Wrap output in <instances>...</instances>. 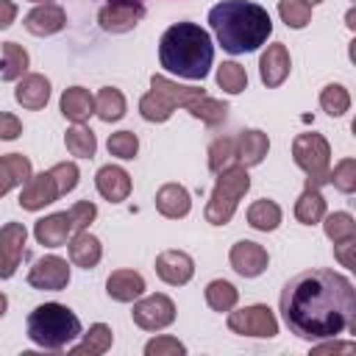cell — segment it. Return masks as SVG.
<instances>
[{
	"label": "cell",
	"mask_w": 356,
	"mask_h": 356,
	"mask_svg": "<svg viewBox=\"0 0 356 356\" xmlns=\"http://www.w3.org/2000/svg\"><path fill=\"white\" fill-rule=\"evenodd\" d=\"M156 275L170 286H184L195 275V261L184 250H161L156 256Z\"/></svg>",
	"instance_id": "cell-15"
},
{
	"label": "cell",
	"mask_w": 356,
	"mask_h": 356,
	"mask_svg": "<svg viewBox=\"0 0 356 356\" xmlns=\"http://www.w3.org/2000/svg\"><path fill=\"white\" fill-rule=\"evenodd\" d=\"M95 186H97L100 197H106L108 203H122V200H128L134 184H131V175H128L122 167H117V164H106V167L97 170V175H95Z\"/></svg>",
	"instance_id": "cell-19"
},
{
	"label": "cell",
	"mask_w": 356,
	"mask_h": 356,
	"mask_svg": "<svg viewBox=\"0 0 356 356\" xmlns=\"http://www.w3.org/2000/svg\"><path fill=\"white\" fill-rule=\"evenodd\" d=\"M58 197H61V195H58V186H56V181H53V175H50V170H47V172L31 175V178L22 184L19 206H22L25 211H39V209L56 203Z\"/></svg>",
	"instance_id": "cell-14"
},
{
	"label": "cell",
	"mask_w": 356,
	"mask_h": 356,
	"mask_svg": "<svg viewBox=\"0 0 356 356\" xmlns=\"http://www.w3.org/2000/svg\"><path fill=\"white\" fill-rule=\"evenodd\" d=\"M248 225L256 231H275L281 225V206L270 197H259L248 206Z\"/></svg>",
	"instance_id": "cell-29"
},
{
	"label": "cell",
	"mask_w": 356,
	"mask_h": 356,
	"mask_svg": "<svg viewBox=\"0 0 356 356\" xmlns=\"http://www.w3.org/2000/svg\"><path fill=\"white\" fill-rule=\"evenodd\" d=\"M186 353V345L178 342L175 337H156L145 345V356H181Z\"/></svg>",
	"instance_id": "cell-44"
},
{
	"label": "cell",
	"mask_w": 356,
	"mask_h": 356,
	"mask_svg": "<svg viewBox=\"0 0 356 356\" xmlns=\"http://www.w3.org/2000/svg\"><path fill=\"white\" fill-rule=\"evenodd\" d=\"M353 250H356V239H345V242H334V256L342 267L353 270L356 267V259H353Z\"/></svg>",
	"instance_id": "cell-47"
},
{
	"label": "cell",
	"mask_w": 356,
	"mask_h": 356,
	"mask_svg": "<svg viewBox=\"0 0 356 356\" xmlns=\"http://www.w3.org/2000/svg\"><path fill=\"white\" fill-rule=\"evenodd\" d=\"M14 19H17V6L11 0H0V31L11 28Z\"/></svg>",
	"instance_id": "cell-49"
},
{
	"label": "cell",
	"mask_w": 356,
	"mask_h": 356,
	"mask_svg": "<svg viewBox=\"0 0 356 356\" xmlns=\"http://www.w3.org/2000/svg\"><path fill=\"white\" fill-rule=\"evenodd\" d=\"M142 17H145V6L139 0H111L100 8L97 22L108 33H128L139 25Z\"/></svg>",
	"instance_id": "cell-9"
},
{
	"label": "cell",
	"mask_w": 356,
	"mask_h": 356,
	"mask_svg": "<svg viewBox=\"0 0 356 356\" xmlns=\"http://www.w3.org/2000/svg\"><path fill=\"white\" fill-rule=\"evenodd\" d=\"M111 342H114L111 325L95 323V325H89L86 334H81V342L72 345L70 353H72V356H100V353H106V350L111 348Z\"/></svg>",
	"instance_id": "cell-27"
},
{
	"label": "cell",
	"mask_w": 356,
	"mask_h": 356,
	"mask_svg": "<svg viewBox=\"0 0 356 356\" xmlns=\"http://www.w3.org/2000/svg\"><path fill=\"white\" fill-rule=\"evenodd\" d=\"M236 300H239V292H236V286L231 281L214 278V281L206 284V303H209V309L222 314V312H231L236 306Z\"/></svg>",
	"instance_id": "cell-33"
},
{
	"label": "cell",
	"mask_w": 356,
	"mask_h": 356,
	"mask_svg": "<svg viewBox=\"0 0 356 356\" xmlns=\"http://www.w3.org/2000/svg\"><path fill=\"white\" fill-rule=\"evenodd\" d=\"M25 31L33 36H53L67 25V11L56 3H39L36 8H31L22 19Z\"/></svg>",
	"instance_id": "cell-17"
},
{
	"label": "cell",
	"mask_w": 356,
	"mask_h": 356,
	"mask_svg": "<svg viewBox=\"0 0 356 356\" xmlns=\"http://www.w3.org/2000/svg\"><path fill=\"white\" fill-rule=\"evenodd\" d=\"M106 295L117 303H134L145 295V278L136 270H114L106 278Z\"/></svg>",
	"instance_id": "cell-21"
},
{
	"label": "cell",
	"mask_w": 356,
	"mask_h": 356,
	"mask_svg": "<svg viewBox=\"0 0 356 356\" xmlns=\"http://www.w3.org/2000/svg\"><path fill=\"white\" fill-rule=\"evenodd\" d=\"M72 234H75V225H72L70 211H53V214L36 220V225H33V236L44 248H61L70 242Z\"/></svg>",
	"instance_id": "cell-16"
},
{
	"label": "cell",
	"mask_w": 356,
	"mask_h": 356,
	"mask_svg": "<svg viewBox=\"0 0 356 356\" xmlns=\"http://www.w3.org/2000/svg\"><path fill=\"white\" fill-rule=\"evenodd\" d=\"M131 317H134V323L142 331H161V328L172 325V320H175V303H172V298H167L161 292L147 295V298H136L134 300V309H131Z\"/></svg>",
	"instance_id": "cell-8"
},
{
	"label": "cell",
	"mask_w": 356,
	"mask_h": 356,
	"mask_svg": "<svg viewBox=\"0 0 356 356\" xmlns=\"http://www.w3.org/2000/svg\"><path fill=\"white\" fill-rule=\"evenodd\" d=\"M172 106L159 95V92H147V95H142L139 97V114L147 120V122H167L170 117H172Z\"/></svg>",
	"instance_id": "cell-39"
},
{
	"label": "cell",
	"mask_w": 356,
	"mask_h": 356,
	"mask_svg": "<svg viewBox=\"0 0 356 356\" xmlns=\"http://www.w3.org/2000/svg\"><path fill=\"white\" fill-rule=\"evenodd\" d=\"M228 328L239 337H259V339H270L278 334V320L273 314L270 306L264 303H253V306H242V309H231L228 312Z\"/></svg>",
	"instance_id": "cell-7"
},
{
	"label": "cell",
	"mask_w": 356,
	"mask_h": 356,
	"mask_svg": "<svg viewBox=\"0 0 356 356\" xmlns=\"http://www.w3.org/2000/svg\"><path fill=\"white\" fill-rule=\"evenodd\" d=\"M28 284L33 289H47V292H58L67 289L70 284V264L61 256H42L33 261V267L28 270Z\"/></svg>",
	"instance_id": "cell-10"
},
{
	"label": "cell",
	"mask_w": 356,
	"mask_h": 356,
	"mask_svg": "<svg viewBox=\"0 0 356 356\" xmlns=\"http://www.w3.org/2000/svg\"><path fill=\"white\" fill-rule=\"evenodd\" d=\"M228 261H231L234 273H239L242 278H256V275H261V273L267 270L270 256H267V250H264L259 242H253V239H239V242L231 245Z\"/></svg>",
	"instance_id": "cell-12"
},
{
	"label": "cell",
	"mask_w": 356,
	"mask_h": 356,
	"mask_svg": "<svg viewBox=\"0 0 356 356\" xmlns=\"http://www.w3.org/2000/svg\"><path fill=\"white\" fill-rule=\"evenodd\" d=\"M58 108H61L64 120H70L72 125H83L95 114V95L86 86H70L61 92Z\"/></svg>",
	"instance_id": "cell-20"
},
{
	"label": "cell",
	"mask_w": 356,
	"mask_h": 356,
	"mask_svg": "<svg viewBox=\"0 0 356 356\" xmlns=\"http://www.w3.org/2000/svg\"><path fill=\"white\" fill-rule=\"evenodd\" d=\"M239 164V153H236V136H217L209 145V170L217 175L228 167Z\"/></svg>",
	"instance_id": "cell-32"
},
{
	"label": "cell",
	"mask_w": 356,
	"mask_h": 356,
	"mask_svg": "<svg viewBox=\"0 0 356 356\" xmlns=\"http://www.w3.org/2000/svg\"><path fill=\"white\" fill-rule=\"evenodd\" d=\"M267 150H270V139H267V134L259 131V128H248V131H242V134L236 136V153H239V164H242V167H256V164H261L264 156H267Z\"/></svg>",
	"instance_id": "cell-26"
},
{
	"label": "cell",
	"mask_w": 356,
	"mask_h": 356,
	"mask_svg": "<svg viewBox=\"0 0 356 356\" xmlns=\"http://www.w3.org/2000/svg\"><path fill=\"white\" fill-rule=\"evenodd\" d=\"M106 147H108V153L117 156V159H134V156L139 153V136H136L134 131H117V134L108 136Z\"/></svg>",
	"instance_id": "cell-42"
},
{
	"label": "cell",
	"mask_w": 356,
	"mask_h": 356,
	"mask_svg": "<svg viewBox=\"0 0 356 356\" xmlns=\"http://www.w3.org/2000/svg\"><path fill=\"white\" fill-rule=\"evenodd\" d=\"M323 231L331 242H345V239H356V220L348 211H334L323 217Z\"/></svg>",
	"instance_id": "cell-36"
},
{
	"label": "cell",
	"mask_w": 356,
	"mask_h": 356,
	"mask_svg": "<svg viewBox=\"0 0 356 356\" xmlns=\"http://www.w3.org/2000/svg\"><path fill=\"white\" fill-rule=\"evenodd\" d=\"M95 114L103 120V122H117L125 117V95L114 86H103L97 95H95Z\"/></svg>",
	"instance_id": "cell-31"
},
{
	"label": "cell",
	"mask_w": 356,
	"mask_h": 356,
	"mask_svg": "<svg viewBox=\"0 0 356 356\" xmlns=\"http://www.w3.org/2000/svg\"><path fill=\"white\" fill-rule=\"evenodd\" d=\"M214 61L211 33L195 22H175L159 39V64L186 81H203Z\"/></svg>",
	"instance_id": "cell-3"
},
{
	"label": "cell",
	"mask_w": 356,
	"mask_h": 356,
	"mask_svg": "<svg viewBox=\"0 0 356 356\" xmlns=\"http://www.w3.org/2000/svg\"><path fill=\"white\" fill-rule=\"evenodd\" d=\"M217 86L225 92V95H239L248 89V72L242 64L236 61H222L217 67Z\"/></svg>",
	"instance_id": "cell-35"
},
{
	"label": "cell",
	"mask_w": 356,
	"mask_h": 356,
	"mask_svg": "<svg viewBox=\"0 0 356 356\" xmlns=\"http://www.w3.org/2000/svg\"><path fill=\"white\" fill-rule=\"evenodd\" d=\"M292 159L295 164L309 175L306 186H323L328 184V170H331V145L323 134H298L292 139Z\"/></svg>",
	"instance_id": "cell-6"
},
{
	"label": "cell",
	"mask_w": 356,
	"mask_h": 356,
	"mask_svg": "<svg viewBox=\"0 0 356 356\" xmlns=\"http://www.w3.org/2000/svg\"><path fill=\"white\" fill-rule=\"evenodd\" d=\"M0 81H19L25 72H28V50L17 42H6L3 50H0Z\"/></svg>",
	"instance_id": "cell-30"
},
{
	"label": "cell",
	"mask_w": 356,
	"mask_h": 356,
	"mask_svg": "<svg viewBox=\"0 0 356 356\" xmlns=\"http://www.w3.org/2000/svg\"><path fill=\"white\" fill-rule=\"evenodd\" d=\"M325 217V197L317 186H306L295 200V220L303 225H314Z\"/></svg>",
	"instance_id": "cell-28"
},
{
	"label": "cell",
	"mask_w": 356,
	"mask_h": 356,
	"mask_svg": "<svg viewBox=\"0 0 356 356\" xmlns=\"http://www.w3.org/2000/svg\"><path fill=\"white\" fill-rule=\"evenodd\" d=\"M67 245H70V261H72L75 267L92 270V267H97V261L103 259V245H100V239H97L95 234H89V231H75Z\"/></svg>",
	"instance_id": "cell-24"
},
{
	"label": "cell",
	"mask_w": 356,
	"mask_h": 356,
	"mask_svg": "<svg viewBox=\"0 0 356 356\" xmlns=\"http://www.w3.org/2000/svg\"><path fill=\"white\" fill-rule=\"evenodd\" d=\"M281 317L300 339H331L356 328V289L334 270H306L281 289Z\"/></svg>",
	"instance_id": "cell-1"
},
{
	"label": "cell",
	"mask_w": 356,
	"mask_h": 356,
	"mask_svg": "<svg viewBox=\"0 0 356 356\" xmlns=\"http://www.w3.org/2000/svg\"><path fill=\"white\" fill-rule=\"evenodd\" d=\"M356 345L353 342H337V337L325 339L323 345H314L312 348V356H325V353H353Z\"/></svg>",
	"instance_id": "cell-48"
},
{
	"label": "cell",
	"mask_w": 356,
	"mask_h": 356,
	"mask_svg": "<svg viewBox=\"0 0 356 356\" xmlns=\"http://www.w3.org/2000/svg\"><path fill=\"white\" fill-rule=\"evenodd\" d=\"M328 184H334L342 195L356 192V159H342L334 170H328Z\"/></svg>",
	"instance_id": "cell-41"
},
{
	"label": "cell",
	"mask_w": 356,
	"mask_h": 356,
	"mask_svg": "<svg viewBox=\"0 0 356 356\" xmlns=\"http://www.w3.org/2000/svg\"><path fill=\"white\" fill-rule=\"evenodd\" d=\"M28 231L22 222H6L0 228V278H11L25 256Z\"/></svg>",
	"instance_id": "cell-11"
},
{
	"label": "cell",
	"mask_w": 356,
	"mask_h": 356,
	"mask_svg": "<svg viewBox=\"0 0 356 356\" xmlns=\"http://www.w3.org/2000/svg\"><path fill=\"white\" fill-rule=\"evenodd\" d=\"M289 70H292V58H289L286 44H284V42L267 44V50H264L261 58H259L261 83H264L267 89H275V86H281V83L289 78Z\"/></svg>",
	"instance_id": "cell-13"
},
{
	"label": "cell",
	"mask_w": 356,
	"mask_h": 356,
	"mask_svg": "<svg viewBox=\"0 0 356 356\" xmlns=\"http://www.w3.org/2000/svg\"><path fill=\"white\" fill-rule=\"evenodd\" d=\"M248 189H250L248 167L234 164V167L217 172V184H214V189L209 195V203H206V222L228 225L236 214L239 200L248 195Z\"/></svg>",
	"instance_id": "cell-5"
},
{
	"label": "cell",
	"mask_w": 356,
	"mask_h": 356,
	"mask_svg": "<svg viewBox=\"0 0 356 356\" xmlns=\"http://www.w3.org/2000/svg\"><path fill=\"white\" fill-rule=\"evenodd\" d=\"M14 100L28 108V111H39L47 106L50 100V81L39 72H25L19 81H17V89H14Z\"/></svg>",
	"instance_id": "cell-18"
},
{
	"label": "cell",
	"mask_w": 356,
	"mask_h": 356,
	"mask_svg": "<svg viewBox=\"0 0 356 356\" xmlns=\"http://www.w3.org/2000/svg\"><path fill=\"white\" fill-rule=\"evenodd\" d=\"M189 114L192 117H197L203 125H209V128H214V125H220L222 120H225V114H228V106L222 103V100H217V97H209V95H203L192 108H189Z\"/></svg>",
	"instance_id": "cell-38"
},
{
	"label": "cell",
	"mask_w": 356,
	"mask_h": 356,
	"mask_svg": "<svg viewBox=\"0 0 356 356\" xmlns=\"http://www.w3.org/2000/svg\"><path fill=\"white\" fill-rule=\"evenodd\" d=\"M70 217H72L75 231H86V228H89V222L97 217V206H95V203H89V200H78V203H72Z\"/></svg>",
	"instance_id": "cell-45"
},
{
	"label": "cell",
	"mask_w": 356,
	"mask_h": 356,
	"mask_svg": "<svg viewBox=\"0 0 356 356\" xmlns=\"http://www.w3.org/2000/svg\"><path fill=\"white\" fill-rule=\"evenodd\" d=\"M25 331L28 339L44 350H64L83 334L78 314L64 303H39L28 314Z\"/></svg>",
	"instance_id": "cell-4"
},
{
	"label": "cell",
	"mask_w": 356,
	"mask_h": 356,
	"mask_svg": "<svg viewBox=\"0 0 356 356\" xmlns=\"http://www.w3.org/2000/svg\"><path fill=\"white\" fill-rule=\"evenodd\" d=\"M303 3H309V6H317V3H323V0H303Z\"/></svg>",
	"instance_id": "cell-51"
},
{
	"label": "cell",
	"mask_w": 356,
	"mask_h": 356,
	"mask_svg": "<svg viewBox=\"0 0 356 356\" xmlns=\"http://www.w3.org/2000/svg\"><path fill=\"white\" fill-rule=\"evenodd\" d=\"M64 145H67V150H70L72 156H78V159H92L95 150H97V139H95L92 128H86V125H72V128H67Z\"/></svg>",
	"instance_id": "cell-34"
},
{
	"label": "cell",
	"mask_w": 356,
	"mask_h": 356,
	"mask_svg": "<svg viewBox=\"0 0 356 356\" xmlns=\"http://www.w3.org/2000/svg\"><path fill=\"white\" fill-rule=\"evenodd\" d=\"M33 175L31 159L22 153H6L0 156V197L8 195L14 186H22Z\"/></svg>",
	"instance_id": "cell-25"
},
{
	"label": "cell",
	"mask_w": 356,
	"mask_h": 356,
	"mask_svg": "<svg viewBox=\"0 0 356 356\" xmlns=\"http://www.w3.org/2000/svg\"><path fill=\"white\" fill-rule=\"evenodd\" d=\"M150 89L159 92L172 108L181 106V108H186V111L206 95L203 89H197V86H181L178 81H170L167 75H150Z\"/></svg>",
	"instance_id": "cell-22"
},
{
	"label": "cell",
	"mask_w": 356,
	"mask_h": 356,
	"mask_svg": "<svg viewBox=\"0 0 356 356\" xmlns=\"http://www.w3.org/2000/svg\"><path fill=\"white\" fill-rule=\"evenodd\" d=\"M278 17L286 22V28H306L312 22V6L303 0H278Z\"/></svg>",
	"instance_id": "cell-40"
},
{
	"label": "cell",
	"mask_w": 356,
	"mask_h": 356,
	"mask_svg": "<svg viewBox=\"0 0 356 356\" xmlns=\"http://www.w3.org/2000/svg\"><path fill=\"white\" fill-rule=\"evenodd\" d=\"M192 209V197L186 192V186L181 184H164L159 192H156V211L167 220H181L186 217Z\"/></svg>",
	"instance_id": "cell-23"
},
{
	"label": "cell",
	"mask_w": 356,
	"mask_h": 356,
	"mask_svg": "<svg viewBox=\"0 0 356 356\" xmlns=\"http://www.w3.org/2000/svg\"><path fill=\"white\" fill-rule=\"evenodd\" d=\"M209 25L217 36V44L234 56L259 50L273 33L267 8L253 0H222L211 6Z\"/></svg>",
	"instance_id": "cell-2"
},
{
	"label": "cell",
	"mask_w": 356,
	"mask_h": 356,
	"mask_svg": "<svg viewBox=\"0 0 356 356\" xmlns=\"http://www.w3.org/2000/svg\"><path fill=\"white\" fill-rule=\"evenodd\" d=\"M320 106H323V111L328 117H342L350 108V95H348V89L342 83H328L320 92Z\"/></svg>",
	"instance_id": "cell-37"
},
{
	"label": "cell",
	"mask_w": 356,
	"mask_h": 356,
	"mask_svg": "<svg viewBox=\"0 0 356 356\" xmlns=\"http://www.w3.org/2000/svg\"><path fill=\"white\" fill-rule=\"evenodd\" d=\"M31 3H50V0H31Z\"/></svg>",
	"instance_id": "cell-52"
},
{
	"label": "cell",
	"mask_w": 356,
	"mask_h": 356,
	"mask_svg": "<svg viewBox=\"0 0 356 356\" xmlns=\"http://www.w3.org/2000/svg\"><path fill=\"white\" fill-rule=\"evenodd\" d=\"M6 309H8V298H6L3 292H0V317L6 314Z\"/></svg>",
	"instance_id": "cell-50"
},
{
	"label": "cell",
	"mask_w": 356,
	"mask_h": 356,
	"mask_svg": "<svg viewBox=\"0 0 356 356\" xmlns=\"http://www.w3.org/2000/svg\"><path fill=\"white\" fill-rule=\"evenodd\" d=\"M22 134V122L19 117H14L11 111H0V139L3 142H11Z\"/></svg>",
	"instance_id": "cell-46"
},
{
	"label": "cell",
	"mask_w": 356,
	"mask_h": 356,
	"mask_svg": "<svg viewBox=\"0 0 356 356\" xmlns=\"http://www.w3.org/2000/svg\"><path fill=\"white\" fill-rule=\"evenodd\" d=\"M50 175H53V181H56V186H58V195L72 192V189L78 186V178H81L75 161H58V164H53V167H50Z\"/></svg>",
	"instance_id": "cell-43"
}]
</instances>
